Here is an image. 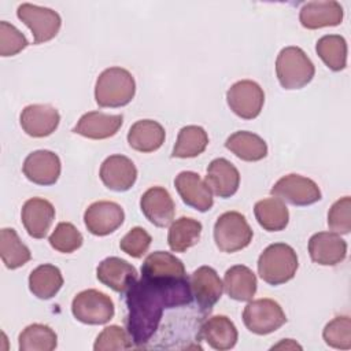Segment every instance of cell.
Here are the masks:
<instances>
[{
    "mask_svg": "<svg viewBox=\"0 0 351 351\" xmlns=\"http://www.w3.org/2000/svg\"><path fill=\"white\" fill-rule=\"evenodd\" d=\"M202 229V223L189 217H180L173 221L167 233V244L170 250L173 252H185L199 243Z\"/></svg>",
    "mask_w": 351,
    "mask_h": 351,
    "instance_id": "obj_30",
    "label": "cell"
},
{
    "mask_svg": "<svg viewBox=\"0 0 351 351\" xmlns=\"http://www.w3.org/2000/svg\"><path fill=\"white\" fill-rule=\"evenodd\" d=\"M254 214L258 223L267 232L284 230L289 222L285 203L274 196L258 200L254 206Z\"/></svg>",
    "mask_w": 351,
    "mask_h": 351,
    "instance_id": "obj_29",
    "label": "cell"
},
{
    "mask_svg": "<svg viewBox=\"0 0 351 351\" xmlns=\"http://www.w3.org/2000/svg\"><path fill=\"white\" fill-rule=\"evenodd\" d=\"M21 351H52L58 346L55 330L44 324L26 326L18 337Z\"/></svg>",
    "mask_w": 351,
    "mask_h": 351,
    "instance_id": "obj_35",
    "label": "cell"
},
{
    "mask_svg": "<svg viewBox=\"0 0 351 351\" xmlns=\"http://www.w3.org/2000/svg\"><path fill=\"white\" fill-rule=\"evenodd\" d=\"M270 193L292 206H310L321 200L318 185L300 174H288L281 177L270 189Z\"/></svg>",
    "mask_w": 351,
    "mask_h": 351,
    "instance_id": "obj_9",
    "label": "cell"
},
{
    "mask_svg": "<svg viewBox=\"0 0 351 351\" xmlns=\"http://www.w3.org/2000/svg\"><path fill=\"white\" fill-rule=\"evenodd\" d=\"M317 55L332 71H341L347 66V43L340 34L322 36L315 44Z\"/></svg>",
    "mask_w": 351,
    "mask_h": 351,
    "instance_id": "obj_34",
    "label": "cell"
},
{
    "mask_svg": "<svg viewBox=\"0 0 351 351\" xmlns=\"http://www.w3.org/2000/svg\"><path fill=\"white\" fill-rule=\"evenodd\" d=\"M140 208L144 217L158 228L169 226L176 214L174 202L163 186H151L140 199Z\"/></svg>",
    "mask_w": 351,
    "mask_h": 351,
    "instance_id": "obj_17",
    "label": "cell"
},
{
    "mask_svg": "<svg viewBox=\"0 0 351 351\" xmlns=\"http://www.w3.org/2000/svg\"><path fill=\"white\" fill-rule=\"evenodd\" d=\"M16 16L33 34V44H41L52 40L60 30V15L47 7L23 3L16 10Z\"/></svg>",
    "mask_w": 351,
    "mask_h": 351,
    "instance_id": "obj_8",
    "label": "cell"
},
{
    "mask_svg": "<svg viewBox=\"0 0 351 351\" xmlns=\"http://www.w3.org/2000/svg\"><path fill=\"white\" fill-rule=\"evenodd\" d=\"M123 208L108 200L95 202L84 213V223L88 232L95 236H107L115 232L123 223Z\"/></svg>",
    "mask_w": 351,
    "mask_h": 351,
    "instance_id": "obj_11",
    "label": "cell"
},
{
    "mask_svg": "<svg viewBox=\"0 0 351 351\" xmlns=\"http://www.w3.org/2000/svg\"><path fill=\"white\" fill-rule=\"evenodd\" d=\"M0 255L7 269H18L32 258L30 250L22 243L12 228H3L0 232Z\"/></svg>",
    "mask_w": 351,
    "mask_h": 351,
    "instance_id": "obj_33",
    "label": "cell"
},
{
    "mask_svg": "<svg viewBox=\"0 0 351 351\" xmlns=\"http://www.w3.org/2000/svg\"><path fill=\"white\" fill-rule=\"evenodd\" d=\"M229 108L243 119L256 118L265 103V92L259 84L251 80L234 82L226 92Z\"/></svg>",
    "mask_w": 351,
    "mask_h": 351,
    "instance_id": "obj_10",
    "label": "cell"
},
{
    "mask_svg": "<svg viewBox=\"0 0 351 351\" xmlns=\"http://www.w3.org/2000/svg\"><path fill=\"white\" fill-rule=\"evenodd\" d=\"M328 226L337 234H348L351 230V197L336 200L328 213Z\"/></svg>",
    "mask_w": 351,
    "mask_h": 351,
    "instance_id": "obj_39",
    "label": "cell"
},
{
    "mask_svg": "<svg viewBox=\"0 0 351 351\" xmlns=\"http://www.w3.org/2000/svg\"><path fill=\"white\" fill-rule=\"evenodd\" d=\"M19 122L26 134L41 138L58 129L60 114L51 104H29L22 110Z\"/></svg>",
    "mask_w": 351,
    "mask_h": 351,
    "instance_id": "obj_15",
    "label": "cell"
},
{
    "mask_svg": "<svg viewBox=\"0 0 351 351\" xmlns=\"http://www.w3.org/2000/svg\"><path fill=\"white\" fill-rule=\"evenodd\" d=\"M343 7L335 0H314L306 3L299 12V21L303 27L315 30L326 26H337L343 21Z\"/></svg>",
    "mask_w": 351,
    "mask_h": 351,
    "instance_id": "obj_21",
    "label": "cell"
},
{
    "mask_svg": "<svg viewBox=\"0 0 351 351\" xmlns=\"http://www.w3.org/2000/svg\"><path fill=\"white\" fill-rule=\"evenodd\" d=\"M126 329L136 347L147 344L155 335L165 308L189 304L192 292L188 277L141 276L126 291Z\"/></svg>",
    "mask_w": 351,
    "mask_h": 351,
    "instance_id": "obj_1",
    "label": "cell"
},
{
    "mask_svg": "<svg viewBox=\"0 0 351 351\" xmlns=\"http://www.w3.org/2000/svg\"><path fill=\"white\" fill-rule=\"evenodd\" d=\"M62 163L59 156L48 149L33 151L25 158L22 171L36 185H53L60 176Z\"/></svg>",
    "mask_w": 351,
    "mask_h": 351,
    "instance_id": "obj_13",
    "label": "cell"
},
{
    "mask_svg": "<svg viewBox=\"0 0 351 351\" xmlns=\"http://www.w3.org/2000/svg\"><path fill=\"white\" fill-rule=\"evenodd\" d=\"M325 343L337 350L351 348V319L348 315H340L326 324L322 332Z\"/></svg>",
    "mask_w": 351,
    "mask_h": 351,
    "instance_id": "obj_37",
    "label": "cell"
},
{
    "mask_svg": "<svg viewBox=\"0 0 351 351\" xmlns=\"http://www.w3.org/2000/svg\"><path fill=\"white\" fill-rule=\"evenodd\" d=\"M48 241L51 247L58 252L71 254L82 245L84 237L73 223L60 222L48 237Z\"/></svg>",
    "mask_w": 351,
    "mask_h": 351,
    "instance_id": "obj_36",
    "label": "cell"
},
{
    "mask_svg": "<svg viewBox=\"0 0 351 351\" xmlns=\"http://www.w3.org/2000/svg\"><path fill=\"white\" fill-rule=\"evenodd\" d=\"M208 145L207 132L197 125H188L181 128L173 148V158H195L204 152Z\"/></svg>",
    "mask_w": 351,
    "mask_h": 351,
    "instance_id": "obj_32",
    "label": "cell"
},
{
    "mask_svg": "<svg viewBox=\"0 0 351 351\" xmlns=\"http://www.w3.org/2000/svg\"><path fill=\"white\" fill-rule=\"evenodd\" d=\"M141 276L149 277H186L181 259L166 251L151 252L141 265Z\"/></svg>",
    "mask_w": 351,
    "mask_h": 351,
    "instance_id": "obj_31",
    "label": "cell"
},
{
    "mask_svg": "<svg viewBox=\"0 0 351 351\" xmlns=\"http://www.w3.org/2000/svg\"><path fill=\"white\" fill-rule=\"evenodd\" d=\"M151 241L152 239L149 233L144 228L136 226L122 237L119 241V248L132 258H141L148 251Z\"/></svg>",
    "mask_w": 351,
    "mask_h": 351,
    "instance_id": "obj_41",
    "label": "cell"
},
{
    "mask_svg": "<svg viewBox=\"0 0 351 351\" xmlns=\"http://www.w3.org/2000/svg\"><path fill=\"white\" fill-rule=\"evenodd\" d=\"M27 45L29 41L26 36L21 33L14 25L5 21L0 22V55L3 58L16 55Z\"/></svg>",
    "mask_w": 351,
    "mask_h": 351,
    "instance_id": "obj_40",
    "label": "cell"
},
{
    "mask_svg": "<svg viewBox=\"0 0 351 351\" xmlns=\"http://www.w3.org/2000/svg\"><path fill=\"white\" fill-rule=\"evenodd\" d=\"M204 181L214 195L228 199L239 189L240 173L228 159L217 158L210 162Z\"/></svg>",
    "mask_w": 351,
    "mask_h": 351,
    "instance_id": "obj_22",
    "label": "cell"
},
{
    "mask_svg": "<svg viewBox=\"0 0 351 351\" xmlns=\"http://www.w3.org/2000/svg\"><path fill=\"white\" fill-rule=\"evenodd\" d=\"M166 132L163 126L152 119H140L134 122L128 132L129 145L143 154L154 152L165 143Z\"/></svg>",
    "mask_w": 351,
    "mask_h": 351,
    "instance_id": "obj_25",
    "label": "cell"
},
{
    "mask_svg": "<svg viewBox=\"0 0 351 351\" xmlns=\"http://www.w3.org/2000/svg\"><path fill=\"white\" fill-rule=\"evenodd\" d=\"M243 322L250 332L263 336L280 329L287 322V317L276 300L262 298L250 300L244 307Z\"/></svg>",
    "mask_w": 351,
    "mask_h": 351,
    "instance_id": "obj_6",
    "label": "cell"
},
{
    "mask_svg": "<svg viewBox=\"0 0 351 351\" xmlns=\"http://www.w3.org/2000/svg\"><path fill=\"white\" fill-rule=\"evenodd\" d=\"M21 218L30 237L44 239L53 223L55 207L47 199L32 197L23 203Z\"/></svg>",
    "mask_w": 351,
    "mask_h": 351,
    "instance_id": "obj_20",
    "label": "cell"
},
{
    "mask_svg": "<svg viewBox=\"0 0 351 351\" xmlns=\"http://www.w3.org/2000/svg\"><path fill=\"white\" fill-rule=\"evenodd\" d=\"M256 276L244 265L229 267L223 277V289L226 295L237 302H250L256 292Z\"/></svg>",
    "mask_w": 351,
    "mask_h": 351,
    "instance_id": "obj_26",
    "label": "cell"
},
{
    "mask_svg": "<svg viewBox=\"0 0 351 351\" xmlns=\"http://www.w3.org/2000/svg\"><path fill=\"white\" fill-rule=\"evenodd\" d=\"M308 254L321 266H336L347 256V243L335 232H318L308 240Z\"/></svg>",
    "mask_w": 351,
    "mask_h": 351,
    "instance_id": "obj_18",
    "label": "cell"
},
{
    "mask_svg": "<svg viewBox=\"0 0 351 351\" xmlns=\"http://www.w3.org/2000/svg\"><path fill=\"white\" fill-rule=\"evenodd\" d=\"M62 285V271L59 267L49 263L37 266L29 276V289L36 298L41 300L52 299L60 291Z\"/></svg>",
    "mask_w": 351,
    "mask_h": 351,
    "instance_id": "obj_28",
    "label": "cell"
},
{
    "mask_svg": "<svg viewBox=\"0 0 351 351\" xmlns=\"http://www.w3.org/2000/svg\"><path fill=\"white\" fill-rule=\"evenodd\" d=\"M276 74L284 89H302L311 82L315 67L306 52L299 47H285L276 59Z\"/></svg>",
    "mask_w": 351,
    "mask_h": 351,
    "instance_id": "obj_4",
    "label": "cell"
},
{
    "mask_svg": "<svg viewBox=\"0 0 351 351\" xmlns=\"http://www.w3.org/2000/svg\"><path fill=\"white\" fill-rule=\"evenodd\" d=\"M133 347V341L129 333L118 326L110 325L106 326L95 340L93 350L95 351H112V350H129Z\"/></svg>",
    "mask_w": 351,
    "mask_h": 351,
    "instance_id": "obj_38",
    "label": "cell"
},
{
    "mask_svg": "<svg viewBox=\"0 0 351 351\" xmlns=\"http://www.w3.org/2000/svg\"><path fill=\"white\" fill-rule=\"evenodd\" d=\"M299 261L295 250L285 243L267 245L258 259V274L269 285L277 287L291 281L298 270Z\"/></svg>",
    "mask_w": 351,
    "mask_h": 351,
    "instance_id": "obj_3",
    "label": "cell"
},
{
    "mask_svg": "<svg viewBox=\"0 0 351 351\" xmlns=\"http://www.w3.org/2000/svg\"><path fill=\"white\" fill-rule=\"evenodd\" d=\"M136 93L133 75L122 67L103 70L95 85V100L99 107L118 108L129 104Z\"/></svg>",
    "mask_w": 351,
    "mask_h": 351,
    "instance_id": "obj_2",
    "label": "cell"
},
{
    "mask_svg": "<svg viewBox=\"0 0 351 351\" xmlns=\"http://www.w3.org/2000/svg\"><path fill=\"white\" fill-rule=\"evenodd\" d=\"M174 186L182 202L200 213L208 211L214 204L211 189L195 171L186 170L178 173L174 180Z\"/></svg>",
    "mask_w": 351,
    "mask_h": 351,
    "instance_id": "obj_16",
    "label": "cell"
},
{
    "mask_svg": "<svg viewBox=\"0 0 351 351\" xmlns=\"http://www.w3.org/2000/svg\"><path fill=\"white\" fill-rule=\"evenodd\" d=\"M189 285L202 313H210L223 292V282L210 266L197 267L189 277Z\"/></svg>",
    "mask_w": 351,
    "mask_h": 351,
    "instance_id": "obj_12",
    "label": "cell"
},
{
    "mask_svg": "<svg viewBox=\"0 0 351 351\" xmlns=\"http://www.w3.org/2000/svg\"><path fill=\"white\" fill-rule=\"evenodd\" d=\"M99 177L106 188L126 192L137 180V167L125 155H111L101 163Z\"/></svg>",
    "mask_w": 351,
    "mask_h": 351,
    "instance_id": "obj_14",
    "label": "cell"
},
{
    "mask_svg": "<svg viewBox=\"0 0 351 351\" xmlns=\"http://www.w3.org/2000/svg\"><path fill=\"white\" fill-rule=\"evenodd\" d=\"M200 339L218 351L230 350L236 346L239 333L234 324L226 315H213L200 328Z\"/></svg>",
    "mask_w": 351,
    "mask_h": 351,
    "instance_id": "obj_24",
    "label": "cell"
},
{
    "mask_svg": "<svg viewBox=\"0 0 351 351\" xmlns=\"http://www.w3.org/2000/svg\"><path fill=\"white\" fill-rule=\"evenodd\" d=\"M74 318L86 325H104L112 319L115 307L108 295L97 289H85L71 302Z\"/></svg>",
    "mask_w": 351,
    "mask_h": 351,
    "instance_id": "obj_7",
    "label": "cell"
},
{
    "mask_svg": "<svg viewBox=\"0 0 351 351\" xmlns=\"http://www.w3.org/2000/svg\"><path fill=\"white\" fill-rule=\"evenodd\" d=\"M252 236L251 226L239 211H226L215 221L214 241L221 252L233 254L248 247Z\"/></svg>",
    "mask_w": 351,
    "mask_h": 351,
    "instance_id": "obj_5",
    "label": "cell"
},
{
    "mask_svg": "<svg viewBox=\"0 0 351 351\" xmlns=\"http://www.w3.org/2000/svg\"><path fill=\"white\" fill-rule=\"evenodd\" d=\"M225 147L245 162H258L267 155L266 141L261 136L247 130H239L230 134L225 141Z\"/></svg>",
    "mask_w": 351,
    "mask_h": 351,
    "instance_id": "obj_27",
    "label": "cell"
},
{
    "mask_svg": "<svg viewBox=\"0 0 351 351\" xmlns=\"http://www.w3.org/2000/svg\"><path fill=\"white\" fill-rule=\"evenodd\" d=\"M122 123L123 117L121 114L111 115L101 111H89L78 119L73 132L90 140H104L117 134Z\"/></svg>",
    "mask_w": 351,
    "mask_h": 351,
    "instance_id": "obj_23",
    "label": "cell"
},
{
    "mask_svg": "<svg viewBox=\"0 0 351 351\" xmlns=\"http://www.w3.org/2000/svg\"><path fill=\"white\" fill-rule=\"evenodd\" d=\"M96 277L103 285L123 295L137 281V270L125 259L108 256L99 263Z\"/></svg>",
    "mask_w": 351,
    "mask_h": 351,
    "instance_id": "obj_19",
    "label": "cell"
}]
</instances>
